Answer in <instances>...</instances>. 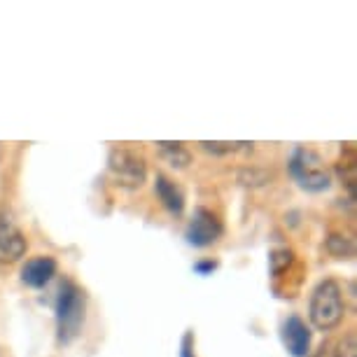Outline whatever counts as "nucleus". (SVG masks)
I'll list each match as a JSON object with an SVG mask.
<instances>
[{"mask_svg": "<svg viewBox=\"0 0 357 357\" xmlns=\"http://www.w3.org/2000/svg\"><path fill=\"white\" fill-rule=\"evenodd\" d=\"M287 168L294 183L306 192H325L332 185V178H329V171L322 164L320 154L308 147H296L289 157Z\"/></svg>", "mask_w": 357, "mask_h": 357, "instance_id": "nucleus-3", "label": "nucleus"}, {"mask_svg": "<svg viewBox=\"0 0 357 357\" xmlns=\"http://www.w3.org/2000/svg\"><path fill=\"white\" fill-rule=\"evenodd\" d=\"M215 268H218V261H213V259H201L194 264V271L201 273V275H211Z\"/></svg>", "mask_w": 357, "mask_h": 357, "instance_id": "nucleus-17", "label": "nucleus"}, {"mask_svg": "<svg viewBox=\"0 0 357 357\" xmlns=\"http://www.w3.org/2000/svg\"><path fill=\"white\" fill-rule=\"evenodd\" d=\"M357 157H355V145L353 143H346L343 147V154L339 159V166H336V171H339V178L343 180V185L348 187V194L350 197H355V183H357Z\"/></svg>", "mask_w": 357, "mask_h": 357, "instance_id": "nucleus-11", "label": "nucleus"}, {"mask_svg": "<svg viewBox=\"0 0 357 357\" xmlns=\"http://www.w3.org/2000/svg\"><path fill=\"white\" fill-rule=\"evenodd\" d=\"M26 236L8 211H0V264H15L26 255Z\"/></svg>", "mask_w": 357, "mask_h": 357, "instance_id": "nucleus-6", "label": "nucleus"}, {"mask_svg": "<svg viewBox=\"0 0 357 357\" xmlns=\"http://www.w3.org/2000/svg\"><path fill=\"white\" fill-rule=\"evenodd\" d=\"M157 150L161 159H166L173 168H187L192 164V154L183 143H168V140H159Z\"/></svg>", "mask_w": 357, "mask_h": 357, "instance_id": "nucleus-12", "label": "nucleus"}, {"mask_svg": "<svg viewBox=\"0 0 357 357\" xmlns=\"http://www.w3.org/2000/svg\"><path fill=\"white\" fill-rule=\"evenodd\" d=\"M313 357H357V336L355 332H348L336 339L325 341L315 350Z\"/></svg>", "mask_w": 357, "mask_h": 357, "instance_id": "nucleus-10", "label": "nucleus"}, {"mask_svg": "<svg viewBox=\"0 0 357 357\" xmlns=\"http://www.w3.org/2000/svg\"><path fill=\"white\" fill-rule=\"evenodd\" d=\"M327 250L332 252L336 259H350V257H355V243H353V238H348V236H343V234H329Z\"/></svg>", "mask_w": 357, "mask_h": 357, "instance_id": "nucleus-13", "label": "nucleus"}, {"mask_svg": "<svg viewBox=\"0 0 357 357\" xmlns=\"http://www.w3.org/2000/svg\"><path fill=\"white\" fill-rule=\"evenodd\" d=\"M220 236H222V220L218 218V213H213L211 208L199 206L192 215L190 225L185 229L187 243L194 248H208V245H213Z\"/></svg>", "mask_w": 357, "mask_h": 357, "instance_id": "nucleus-5", "label": "nucleus"}, {"mask_svg": "<svg viewBox=\"0 0 357 357\" xmlns=\"http://www.w3.org/2000/svg\"><path fill=\"white\" fill-rule=\"evenodd\" d=\"M56 334L61 343H70L79 334L84 325L86 313V294L82 287H77L73 280H63L56 294Z\"/></svg>", "mask_w": 357, "mask_h": 357, "instance_id": "nucleus-1", "label": "nucleus"}, {"mask_svg": "<svg viewBox=\"0 0 357 357\" xmlns=\"http://www.w3.org/2000/svg\"><path fill=\"white\" fill-rule=\"evenodd\" d=\"M180 357H197V355H194V336H192V332H187L183 336V343H180Z\"/></svg>", "mask_w": 357, "mask_h": 357, "instance_id": "nucleus-16", "label": "nucleus"}, {"mask_svg": "<svg viewBox=\"0 0 357 357\" xmlns=\"http://www.w3.org/2000/svg\"><path fill=\"white\" fill-rule=\"evenodd\" d=\"M346 315V301H343V289L334 278L322 280L311 294L308 304V318L311 325L320 332H332L343 322Z\"/></svg>", "mask_w": 357, "mask_h": 357, "instance_id": "nucleus-2", "label": "nucleus"}, {"mask_svg": "<svg viewBox=\"0 0 357 357\" xmlns=\"http://www.w3.org/2000/svg\"><path fill=\"white\" fill-rule=\"evenodd\" d=\"M282 343L292 357H306L311 353V329L299 315H289L282 322Z\"/></svg>", "mask_w": 357, "mask_h": 357, "instance_id": "nucleus-7", "label": "nucleus"}, {"mask_svg": "<svg viewBox=\"0 0 357 357\" xmlns=\"http://www.w3.org/2000/svg\"><path fill=\"white\" fill-rule=\"evenodd\" d=\"M107 171H110L114 185L122 190H138L147 180L145 157L129 147H114L107 159Z\"/></svg>", "mask_w": 357, "mask_h": 357, "instance_id": "nucleus-4", "label": "nucleus"}, {"mask_svg": "<svg viewBox=\"0 0 357 357\" xmlns=\"http://www.w3.org/2000/svg\"><path fill=\"white\" fill-rule=\"evenodd\" d=\"M199 145H201V150L211 152L215 157H225V154H234L252 143H227V140H215V143H211V140H204V143H199Z\"/></svg>", "mask_w": 357, "mask_h": 357, "instance_id": "nucleus-14", "label": "nucleus"}, {"mask_svg": "<svg viewBox=\"0 0 357 357\" xmlns=\"http://www.w3.org/2000/svg\"><path fill=\"white\" fill-rule=\"evenodd\" d=\"M154 192H157L159 201L164 204V208L173 215H183L185 211V194L171 178H166L164 173H157L154 178Z\"/></svg>", "mask_w": 357, "mask_h": 357, "instance_id": "nucleus-9", "label": "nucleus"}, {"mask_svg": "<svg viewBox=\"0 0 357 357\" xmlns=\"http://www.w3.org/2000/svg\"><path fill=\"white\" fill-rule=\"evenodd\" d=\"M292 250H287V248H282V250H273L271 252V273L273 275H280L282 268H287L292 264Z\"/></svg>", "mask_w": 357, "mask_h": 357, "instance_id": "nucleus-15", "label": "nucleus"}, {"mask_svg": "<svg viewBox=\"0 0 357 357\" xmlns=\"http://www.w3.org/2000/svg\"><path fill=\"white\" fill-rule=\"evenodd\" d=\"M56 275V259L50 255H38L22 266V282L29 287H45Z\"/></svg>", "mask_w": 357, "mask_h": 357, "instance_id": "nucleus-8", "label": "nucleus"}]
</instances>
